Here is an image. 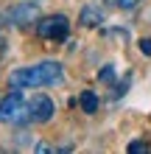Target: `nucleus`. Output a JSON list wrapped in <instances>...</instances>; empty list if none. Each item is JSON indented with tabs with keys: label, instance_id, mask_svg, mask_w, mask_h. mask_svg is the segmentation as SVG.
<instances>
[{
	"label": "nucleus",
	"instance_id": "1",
	"mask_svg": "<svg viewBox=\"0 0 151 154\" xmlns=\"http://www.w3.org/2000/svg\"><path fill=\"white\" fill-rule=\"evenodd\" d=\"M62 79H65V67L59 62H39V65L11 70L8 73V87H20V90L53 87V84H62Z\"/></svg>",
	"mask_w": 151,
	"mask_h": 154
},
{
	"label": "nucleus",
	"instance_id": "2",
	"mask_svg": "<svg viewBox=\"0 0 151 154\" xmlns=\"http://www.w3.org/2000/svg\"><path fill=\"white\" fill-rule=\"evenodd\" d=\"M0 123H11V126L31 123V101L23 98L20 87H11V93L0 101Z\"/></svg>",
	"mask_w": 151,
	"mask_h": 154
},
{
	"label": "nucleus",
	"instance_id": "3",
	"mask_svg": "<svg viewBox=\"0 0 151 154\" xmlns=\"http://www.w3.org/2000/svg\"><path fill=\"white\" fill-rule=\"evenodd\" d=\"M37 34L48 42H65L70 37V20L65 14H48L37 20Z\"/></svg>",
	"mask_w": 151,
	"mask_h": 154
},
{
	"label": "nucleus",
	"instance_id": "4",
	"mask_svg": "<svg viewBox=\"0 0 151 154\" xmlns=\"http://www.w3.org/2000/svg\"><path fill=\"white\" fill-rule=\"evenodd\" d=\"M39 20V8L37 3H17L11 11H8V25H14V28H28V25H37Z\"/></svg>",
	"mask_w": 151,
	"mask_h": 154
},
{
	"label": "nucleus",
	"instance_id": "5",
	"mask_svg": "<svg viewBox=\"0 0 151 154\" xmlns=\"http://www.w3.org/2000/svg\"><path fill=\"white\" fill-rule=\"evenodd\" d=\"M53 118V101L48 95H37L31 101V123H48Z\"/></svg>",
	"mask_w": 151,
	"mask_h": 154
},
{
	"label": "nucleus",
	"instance_id": "6",
	"mask_svg": "<svg viewBox=\"0 0 151 154\" xmlns=\"http://www.w3.org/2000/svg\"><path fill=\"white\" fill-rule=\"evenodd\" d=\"M78 23L87 25V28H95V25L104 23V11H101L98 6H84V8H81V17H78Z\"/></svg>",
	"mask_w": 151,
	"mask_h": 154
},
{
	"label": "nucleus",
	"instance_id": "7",
	"mask_svg": "<svg viewBox=\"0 0 151 154\" xmlns=\"http://www.w3.org/2000/svg\"><path fill=\"white\" fill-rule=\"evenodd\" d=\"M81 109H84L87 115H92L95 109H98V95L90 93V90H84V93H81Z\"/></svg>",
	"mask_w": 151,
	"mask_h": 154
},
{
	"label": "nucleus",
	"instance_id": "8",
	"mask_svg": "<svg viewBox=\"0 0 151 154\" xmlns=\"http://www.w3.org/2000/svg\"><path fill=\"white\" fill-rule=\"evenodd\" d=\"M115 8H123V11H131V8L140 6V0H109Z\"/></svg>",
	"mask_w": 151,
	"mask_h": 154
},
{
	"label": "nucleus",
	"instance_id": "9",
	"mask_svg": "<svg viewBox=\"0 0 151 154\" xmlns=\"http://www.w3.org/2000/svg\"><path fill=\"white\" fill-rule=\"evenodd\" d=\"M98 79L106 81V84H112V81H115V67H112V65H104L101 73H98Z\"/></svg>",
	"mask_w": 151,
	"mask_h": 154
},
{
	"label": "nucleus",
	"instance_id": "10",
	"mask_svg": "<svg viewBox=\"0 0 151 154\" xmlns=\"http://www.w3.org/2000/svg\"><path fill=\"white\" fill-rule=\"evenodd\" d=\"M129 151L131 154H143V151H148V146H146V143H140V140H134V143H129Z\"/></svg>",
	"mask_w": 151,
	"mask_h": 154
},
{
	"label": "nucleus",
	"instance_id": "11",
	"mask_svg": "<svg viewBox=\"0 0 151 154\" xmlns=\"http://www.w3.org/2000/svg\"><path fill=\"white\" fill-rule=\"evenodd\" d=\"M140 51H143L146 56H151V39H140Z\"/></svg>",
	"mask_w": 151,
	"mask_h": 154
},
{
	"label": "nucleus",
	"instance_id": "12",
	"mask_svg": "<svg viewBox=\"0 0 151 154\" xmlns=\"http://www.w3.org/2000/svg\"><path fill=\"white\" fill-rule=\"evenodd\" d=\"M31 3H39V0H31Z\"/></svg>",
	"mask_w": 151,
	"mask_h": 154
},
{
	"label": "nucleus",
	"instance_id": "13",
	"mask_svg": "<svg viewBox=\"0 0 151 154\" xmlns=\"http://www.w3.org/2000/svg\"><path fill=\"white\" fill-rule=\"evenodd\" d=\"M0 25H3V17H0Z\"/></svg>",
	"mask_w": 151,
	"mask_h": 154
}]
</instances>
